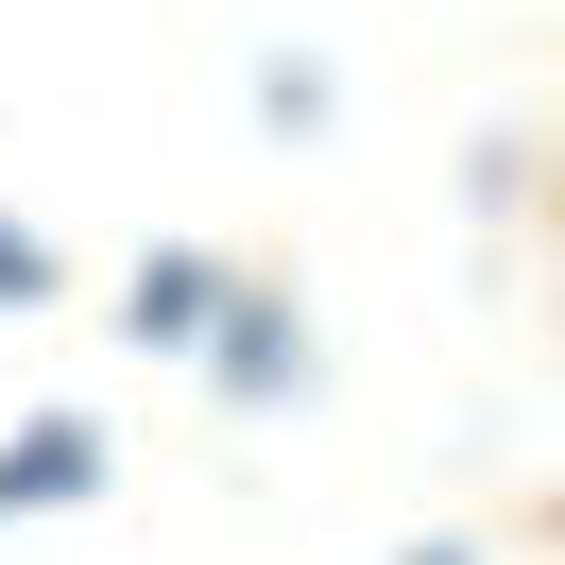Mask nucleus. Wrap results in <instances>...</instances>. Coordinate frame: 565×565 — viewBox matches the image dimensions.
<instances>
[{"mask_svg": "<svg viewBox=\"0 0 565 565\" xmlns=\"http://www.w3.org/2000/svg\"><path fill=\"white\" fill-rule=\"evenodd\" d=\"M206 377L241 394V412H291V394H309V309H291V291H223V343H206Z\"/></svg>", "mask_w": 565, "mask_h": 565, "instance_id": "f257e3e1", "label": "nucleus"}, {"mask_svg": "<svg viewBox=\"0 0 565 565\" xmlns=\"http://www.w3.org/2000/svg\"><path fill=\"white\" fill-rule=\"evenodd\" d=\"M223 291H241L223 257L154 241V257H138V291H120V343H138V360H206V343H223Z\"/></svg>", "mask_w": 565, "mask_h": 565, "instance_id": "f03ea898", "label": "nucleus"}, {"mask_svg": "<svg viewBox=\"0 0 565 565\" xmlns=\"http://www.w3.org/2000/svg\"><path fill=\"white\" fill-rule=\"evenodd\" d=\"M86 497H104V428H86V412L0 428V514H86Z\"/></svg>", "mask_w": 565, "mask_h": 565, "instance_id": "7ed1b4c3", "label": "nucleus"}, {"mask_svg": "<svg viewBox=\"0 0 565 565\" xmlns=\"http://www.w3.org/2000/svg\"><path fill=\"white\" fill-rule=\"evenodd\" d=\"M52 291H70V275H52V241H35V223H0V309H52Z\"/></svg>", "mask_w": 565, "mask_h": 565, "instance_id": "20e7f679", "label": "nucleus"}, {"mask_svg": "<svg viewBox=\"0 0 565 565\" xmlns=\"http://www.w3.org/2000/svg\"><path fill=\"white\" fill-rule=\"evenodd\" d=\"M257 120H275V138H309V120H326V70H291V52H275V70H257Z\"/></svg>", "mask_w": 565, "mask_h": 565, "instance_id": "39448f33", "label": "nucleus"}, {"mask_svg": "<svg viewBox=\"0 0 565 565\" xmlns=\"http://www.w3.org/2000/svg\"><path fill=\"white\" fill-rule=\"evenodd\" d=\"M412 565H480V548H412Z\"/></svg>", "mask_w": 565, "mask_h": 565, "instance_id": "423d86ee", "label": "nucleus"}]
</instances>
